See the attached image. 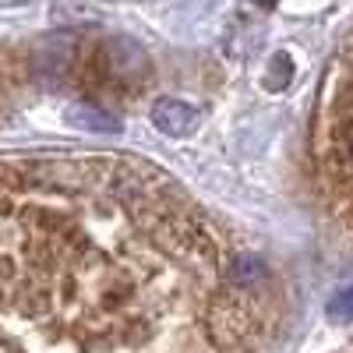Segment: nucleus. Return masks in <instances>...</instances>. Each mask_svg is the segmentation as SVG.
<instances>
[{"instance_id":"nucleus-6","label":"nucleus","mask_w":353,"mask_h":353,"mask_svg":"<svg viewBox=\"0 0 353 353\" xmlns=\"http://www.w3.org/2000/svg\"><path fill=\"white\" fill-rule=\"evenodd\" d=\"M329 314L339 318V321H350L353 318V286H346L343 293H336V297L329 301Z\"/></svg>"},{"instance_id":"nucleus-5","label":"nucleus","mask_w":353,"mask_h":353,"mask_svg":"<svg viewBox=\"0 0 353 353\" xmlns=\"http://www.w3.org/2000/svg\"><path fill=\"white\" fill-rule=\"evenodd\" d=\"M68 121H71L74 128H85V131H103V134H117V131H121L117 117H113V113H103V110H96V106H71Z\"/></svg>"},{"instance_id":"nucleus-2","label":"nucleus","mask_w":353,"mask_h":353,"mask_svg":"<svg viewBox=\"0 0 353 353\" xmlns=\"http://www.w3.org/2000/svg\"><path fill=\"white\" fill-rule=\"evenodd\" d=\"M205 329H209V336L219 346L241 350L258 332V311L248 297H241V293H223V297H216V304L205 311Z\"/></svg>"},{"instance_id":"nucleus-1","label":"nucleus","mask_w":353,"mask_h":353,"mask_svg":"<svg viewBox=\"0 0 353 353\" xmlns=\"http://www.w3.org/2000/svg\"><path fill=\"white\" fill-rule=\"evenodd\" d=\"M152 241L173 254L188 269H216L219 265V244L205 226H198L194 219H188L184 212H176L173 219H166L163 226L152 230Z\"/></svg>"},{"instance_id":"nucleus-8","label":"nucleus","mask_w":353,"mask_h":353,"mask_svg":"<svg viewBox=\"0 0 353 353\" xmlns=\"http://www.w3.org/2000/svg\"><path fill=\"white\" fill-rule=\"evenodd\" d=\"M261 4H265V8H269V4H276V0H261Z\"/></svg>"},{"instance_id":"nucleus-4","label":"nucleus","mask_w":353,"mask_h":353,"mask_svg":"<svg viewBox=\"0 0 353 353\" xmlns=\"http://www.w3.org/2000/svg\"><path fill=\"white\" fill-rule=\"evenodd\" d=\"M106 64H110V74L117 81H134L141 71H145V53L131 43V39H113L110 50H106Z\"/></svg>"},{"instance_id":"nucleus-3","label":"nucleus","mask_w":353,"mask_h":353,"mask_svg":"<svg viewBox=\"0 0 353 353\" xmlns=\"http://www.w3.org/2000/svg\"><path fill=\"white\" fill-rule=\"evenodd\" d=\"M152 124H156L163 134H170V138H184V134H191L194 124H198V110H194L191 103H184V99L166 96V99H159V103L152 106Z\"/></svg>"},{"instance_id":"nucleus-7","label":"nucleus","mask_w":353,"mask_h":353,"mask_svg":"<svg viewBox=\"0 0 353 353\" xmlns=\"http://www.w3.org/2000/svg\"><path fill=\"white\" fill-rule=\"evenodd\" d=\"M343 149H346V159H350V166H353V121L343 128Z\"/></svg>"}]
</instances>
